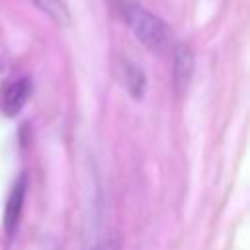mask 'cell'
I'll list each match as a JSON object with an SVG mask.
<instances>
[{"instance_id":"cell-6","label":"cell","mask_w":250,"mask_h":250,"mask_svg":"<svg viewBox=\"0 0 250 250\" xmlns=\"http://www.w3.org/2000/svg\"><path fill=\"white\" fill-rule=\"evenodd\" d=\"M35 8H39L43 14H47L51 20H55L61 25H66L70 21L68 8L62 0H29Z\"/></svg>"},{"instance_id":"cell-1","label":"cell","mask_w":250,"mask_h":250,"mask_svg":"<svg viewBox=\"0 0 250 250\" xmlns=\"http://www.w3.org/2000/svg\"><path fill=\"white\" fill-rule=\"evenodd\" d=\"M125 20H127V25L131 27V31L135 33V37L148 51L160 55V53H164L170 47L172 35H170L168 25L158 16H154L152 12H148L146 8L137 6V4L127 6Z\"/></svg>"},{"instance_id":"cell-2","label":"cell","mask_w":250,"mask_h":250,"mask_svg":"<svg viewBox=\"0 0 250 250\" xmlns=\"http://www.w3.org/2000/svg\"><path fill=\"white\" fill-rule=\"evenodd\" d=\"M25 189H27V180L25 176L21 174L10 195H8V201H6V211H4V230L8 236H12L18 229V223H20V217H21V211H23V201H25Z\"/></svg>"},{"instance_id":"cell-4","label":"cell","mask_w":250,"mask_h":250,"mask_svg":"<svg viewBox=\"0 0 250 250\" xmlns=\"http://www.w3.org/2000/svg\"><path fill=\"white\" fill-rule=\"evenodd\" d=\"M29 94H31V82H29V78H18V80H14V82L6 88V92H4V98H2V111H4L8 117L18 115V113L23 109V105H25Z\"/></svg>"},{"instance_id":"cell-5","label":"cell","mask_w":250,"mask_h":250,"mask_svg":"<svg viewBox=\"0 0 250 250\" xmlns=\"http://www.w3.org/2000/svg\"><path fill=\"white\" fill-rule=\"evenodd\" d=\"M125 86L129 90V94L135 98V100H141L143 94H145V88H146V78H145V72L143 68H139L135 62L131 61H125Z\"/></svg>"},{"instance_id":"cell-7","label":"cell","mask_w":250,"mask_h":250,"mask_svg":"<svg viewBox=\"0 0 250 250\" xmlns=\"http://www.w3.org/2000/svg\"><path fill=\"white\" fill-rule=\"evenodd\" d=\"M94 250H121V242L119 238H107V240H102Z\"/></svg>"},{"instance_id":"cell-3","label":"cell","mask_w":250,"mask_h":250,"mask_svg":"<svg viewBox=\"0 0 250 250\" xmlns=\"http://www.w3.org/2000/svg\"><path fill=\"white\" fill-rule=\"evenodd\" d=\"M195 70V57L189 45L178 43L174 47V82L180 90H188Z\"/></svg>"}]
</instances>
